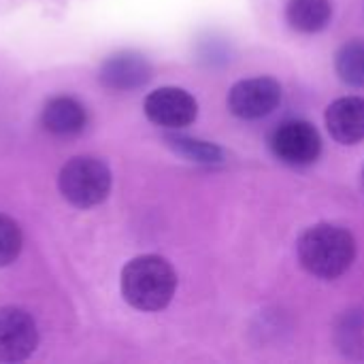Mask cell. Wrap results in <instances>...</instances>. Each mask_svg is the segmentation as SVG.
<instances>
[{
	"mask_svg": "<svg viewBox=\"0 0 364 364\" xmlns=\"http://www.w3.org/2000/svg\"><path fill=\"white\" fill-rule=\"evenodd\" d=\"M326 128L331 136L341 145H356L364 141V98L343 96L328 105Z\"/></svg>",
	"mask_w": 364,
	"mask_h": 364,
	"instance_id": "obj_9",
	"label": "cell"
},
{
	"mask_svg": "<svg viewBox=\"0 0 364 364\" xmlns=\"http://www.w3.org/2000/svg\"><path fill=\"white\" fill-rule=\"evenodd\" d=\"M143 111L151 124L166 130H179L196 119L198 102L188 90L164 85L147 94L143 102Z\"/></svg>",
	"mask_w": 364,
	"mask_h": 364,
	"instance_id": "obj_6",
	"label": "cell"
},
{
	"mask_svg": "<svg viewBox=\"0 0 364 364\" xmlns=\"http://www.w3.org/2000/svg\"><path fill=\"white\" fill-rule=\"evenodd\" d=\"M175 290L177 273L162 256H136L122 269V296L139 311L154 314L168 307Z\"/></svg>",
	"mask_w": 364,
	"mask_h": 364,
	"instance_id": "obj_2",
	"label": "cell"
},
{
	"mask_svg": "<svg viewBox=\"0 0 364 364\" xmlns=\"http://www.w3.org/2000/svg\"><path fill=\"white\" fill-rule=\"evenodd\" d=\"M337 343L348 356L364 358V309L343 316L337 328Z\"/></svg>",
	"mask_w": 364,
	"mask_h": 364,
	"instance_id": "obj_14",
	"label": "cell"
},
{
	"mask_svg": "<svg viewBox=\"0 0 364 364\" xmlns=\"http://www.w3.org/2000/svg\"><path fill=\"white\" fill-rule=\"evenodd\" d=\"M111 183V168L92 156H77L68 160L58 175L62 196L77 209H90L107 200Z\"/></svg>",
	"mask_w": 364,
	"mask_h": 364,
	"instance_id": "obj_3",
	"label": "cell"
},
{
	"mask_svg": "<svg viewBox=\"0 0 364 364\" xmlns=\"http://www.w3.org/2000/svg\"><path fill=\"white\" fill-rule=\"evenodd\" d=\"M21 245H23V237L19 224L13 218L0 213V269L17 260Z\"/></svg>",
	"mask_w": 364,
	"mask_h": 364,
	"instance_id": "obj_15",
	"label": "cell"
},
{
	"mask_svg": "<svg viewBox=\"0 0 364 364\" xmlns=\"http://www.w3.org/2000/svg\"><path fill=\"white\" fill-rule=\"evenodd\" d=\"M282 85L273 77H252L237 81L226 98L230 113L239 119L254 122L271 115L282 102Z\"/></svg>",
	"mask_w": 364,
	"mask_h": 364,
	"instance_id": "obj_5",
	"label": "cell"
},
{
	"mask_svg": "<svg viewBox=\"0 0 364 364\" xmlns=\"http://www.w3.org/2000/svg\"><path fill=\"white\" fill-rule=\"evenodd\" d=\"M335 70L339 79L352 87H364V41L354 38L339 47L335 55Z\"/></svg>",
	"mask_w": 364,
	"mask_h": 364,
	"instance_id": "obj_13",
	"label": "cell"
},
{
	"mask_svg": "<svg viewBox=\"0 0 364 364\" xmlns=\"http://www.w3.org/2000/svg\"><path fill=\"white\" fill-rule=\"evenodd\" d=\"M273 156L288 166H309L322 154V136L305 119H288L275 128L271 134Z\"/></svg>",
	"mask_w": 364,
	"mask_h": 364,
	"instance_id": "obj_4",
	"label": "cell"
},
{
	"mask_svg": "<svg viewBox=\"0 0 364 364\" xmlns=\"http://www.w3.org/2000/svg\"><path fill=\"white\" fill-rule=\"evenodd\" d=\"M154 75L149 60L136 51H119L100 66V81L115 92H132L143 87Z\"/></svg>",
	"mask_w": 364,
	"mask_h": 364,
	"instance_id": "obj_8",
	"label": "cell"
},
{
	"mask_svg": "<svg viewBox=\"0 0 364 364\" xmlns=\"http://www.w3.org/2000/svg\"><path fill=\"white\" fill-rule=\"evenodd\" d=\"M301 267L318 279H337L350 271L356 260V241L352 232L337 224L309 226L296 241Z\"/></svg>",
	"mask_w": 364,
	"mask_h": 364,
	"instance_id": "obj_1",
	"label": "cell"
},
{
	"mask_svg": "<svg viewBox=\"0 0 364 364\" xmlns=\"http://www.w3.org/2000/svg\"><path fill=\"white\" fill-rule=\"evenodd\" d=\"M166 145L181 158L196 162V164H220L224 160V151L220 145L209 143V141H200V139H192V136H183V134H164Z\"/></svg>",
	"mask_w": 364,
	"mask_h": 364,
	"instance_id": "obj_12",
	"label": "cell"
},
{
	"mask_svg": "<svg viewBox=\"0 0 364 364\" xmlns=\"http://www.w3.org/2000/svg\"><path fill=\"white\" fill-rule=\"evenodd\" d=\"M41 119H43L45 130H49L51 134L70 136L85 128L87 113L79 100L70 96H55L45 105Z\"/></svg>",
	"mask_w": 364,
	"mask_h": 364,
	"instance_id": "obj_10",
	"label": "cell"
},
{
	"mask_svg": "<svg viewBox=\"0 0 364 364\" xmlns=\"http://www.w3.org/2000/svg\"><path fill=\"white\" fill-rule=\"evenodd\" d=\"M38 328L34 318L21 307H0V363H21L34 354Z\"/></svg>",
	"mask_w": 364,
	"mask_h": 364,
	"instance_id": "obj_7",
	"label": "cell"
},
{
	"mask_svg": "<svg viewBox=\"0 0 364 364\" xmlns=\"http://www.w3.org/2000/svg\"><path fill=\"white\" fill-rule=\"evenodd\" d=\"M333 19L331 0H288L286 21L292 30L303 34H316L324 30Z\"/></svg>",
	"mask_w": 364,
	"mask_h": 364,
	"instance_id": "obj_11",
	"label": "cell"
}]
</instances>
